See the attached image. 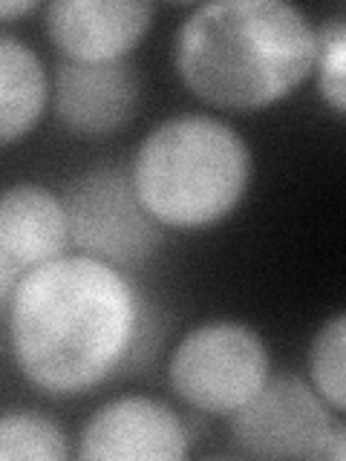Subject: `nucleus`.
<instances>
[{
  "mask_svg": "<svg viewBox=\"0 0 346 461\" xmlns=\"http://www.w3.org/2000/svg\"><path fill=\"white\" fill-rule=\"evenodd\" d=\"M191 436L168 403L127 395L93 412L78 436L84 461H177L187 456Z\"/></svg>",
  "mask_w": 346,
  "mask_h": 461,
  "instance_id": "0eeeda50",
  "label": "nucleus"
},
{
  "mask_svg": "<svg viewBox=\"0 0 346 461\" xmlns=\"http://www.w3.org/2000/svg\"><path fill=\"white\" fill-rule=\"evenodd\" d=\"M309 384L332 410L346 412V312L329 317L309 346Z\"/></svg>",
  "mask_w": 346,
  "mask_h": 461,
  "instance_id": "ddd939ff",
  "label": "nucleus"
},
{
  "mask_svg": "<svg viewBox=\"0 0 346 461\" xmlns=\"http://www.w3.org/2000/svg\"><path fill=\"white\" fill-rule=\"evenodd\" d=\"M69 216L64 196L41 185H14L0 199V263L21 274L64 257Z\"/></svg>",
  "mask_w": 346,
  "mask_h": 461,
  "instance_id": "9d476101",
  "label": "nucleus"
},
{
  "mask_svg": "<svg viewBox=\"0 0 346 461\" xmlns=\"http://www.w3.org/2000/svg\"><path fill=\"white\" fill-rule=\"evenodd\" d=\"M50 81L35 50L9 32L0 35V141L14 144L38 124Z\"/></svg>",
  "mask_w": 346,
  "mask_h": 461,
  "instance_id": "9b49d317",
  "label": "nucleus"
},
{
  "mask_svg": "<svg viewBox=\"0 0 346 461\" xmlns=\"http://www.w3.org/2000/svg\"><path fill=\"white\" fill-rule=\"evenodd\" d=\"M317 32L283 0L196 6L173 38V64L196 98L220 110H263L314 72Z\"/></svg>",
  "mask_w": 346,
  "mask_h": 461,
  "instance_id": "f03ea898",
  "label": "nucleus"
},
{
  "mask_svg": "<svg viewBox=\"0 0 346 461\" xmlns=\"http://www.w3.org/2000/svg\"><path fill=\"white\" fill-rule=\"evenodd\" d=\"M0 309L12 364L55 398L101 386L156 349V321L124 271L86 254L26 271Z\"/></svg>",
  "mask_w": 346,
  "mask_h": 461,
  "instance_id": "f257e3e1",
  "label": "nucleus"
},
{
  "mask_svg": "<svg viewBox=\"0 0 346 461\" xmlns=\"http://www.w3.org/2000/svg\"><path fill=\"white\" fill-rule=\"evenodd\" d=\"M153 6L136 0H55L47 6V35L67 61H124L150 29Z\"/></svg>",
  "mask_w": 346,
  "mask_h": 461,
  "instance_id": "6e6552de",
  "label": "nucleus"
},
{
  "mask_svg": "<svg viewBox=\"0 0 346 461\" xmlns=\"http://www.w3.org/2000/svg\"><path fill=\"white\" fill-rule=\"evenodd\" d=\"M332 407L297 375L269 378L263 389L231 415V436L254 458H326Z\"/></svg>",
  "mask_w": 346,
  "mask_h": 461,
  "instance_id": "423d86ee",
  "label": "nucleus"
},
{
  "mask_svg": "<svg viewBox=\"0 0 346 461\" xmlns=\"http://www.w3.org/2000/svg\"><path fill=\"white\" fill-rule=\"evenodd\" d=\"M35 9H38L35 0H23V4H12V0H4V4H0V18L12 21V18H18V14H29V12H35Z\"/></svg>",
  "mask_w": 346,
  "mask_h": 461,
  "instance_id": "dca6fc26",
  "label": "nucleus"
},
{
  "mask_svg": "<svg viewBox=\"0 0 346 461\" xmlns=\"http://www.w3.org/2000/svg\"><path fill=\"white\" fill-rule=\"evenodd\" d=\"M67 436L52 418L32 410H9L0 418V458L4 461H64Z\"/></svg>",
  "mask_w": 346,
  "mask_h": 461,
  "instance_id": "f8f14e48",
  "label": "nucleus"
},
{
  "mask_svg": "<svg viewBox=\"0 0 346 461\" xmlns=\"http://www.w3.org/2000/svg\"><path fill=\"white\" fill-rule=\"evenodd\" d=\"M139 104V78L130 61L81 64L64 61L55 69V119L76 136H110L122 130Z\"/></svg>",
  "mask_w": 346,
  "mask_h": 461,
  "instance_id": "1a4fd4ad",
  "label": "nucleus"
},
{
  "mask_svg": "<svg viewBox=\"0 0 346 461\" xmlns=\"http://www.w3.org/2000/svg\"><path fill=\"white\" fill-rule=\"evenodd\" d=\"M168 378L187 407L208 415H234L269 375V352L254 329L234 321H211L173 349Z\"/></svg>",
  "mask_w": 346,
  "mask_h": 461,
  "instance_id": "20e7f679",
  "label": "nucleus"
},
{
  "mask_svg": "<svg viewBox=\"0 0 346 461\" xmlns=\"http://www.w3.org/2000/svg\"><path fill=\"white\" fill-rule=\"evenodd\" d=\"M69 240L86 257L115 268H136L162 245V222L144 208L124 170L98 167L78 176L64 191Z\"/></svg>",
  "mask_w": 346,
  "mask_h": 461,
  "instance_id": "39448f33",
  "label": "nucleus"
},
{
  "mask_svg": "<svg viewBox=\"0 0 346 461\" xmlns=\"http://www.w3.org/2000/svg\"><path fill=\"white\" fill-rule=\"evenodd\" d=\"M329 461H346V424H338L335 432H332L329 450H326Z\"/></svg>",
  "mask_w": 346,
  "mask_h": 461,
  "instance_id": "2eb2a0df",
  "label": "nucleus"
},
{
  "mask_svg": "<svg viewBox=\"0 0 346 461\" xmlns=\"http://www.w3.org/2000/svg\"><path fill=\"white\" fill-rule=\"evenodd\" d=\"M130 176L144 208L165 228H211L242 202L251 153L225 122L196 113L177 115L144 136Z\"/></svg>",
  "mask_w": 346,
  "mask_h": 461,
  "instance_id": "7ed1b4c3",
  "label": "nucleus"
},
{
  "mask_svg": "<svg viewBox=\"0 0 346 461\" xmlns=\"http://www.w3.org/2000/svg\"><path fill=\"white\" fill-rule=\"evenodd\" d=\"M314 78L326 107L346 115V18H329L317 29Z\"/></svg>",
  "mask_w": 346,
  "mask_h": 461,
  "instance_id": "4468645a",
  "label": "nucleus"
}]
</instances>
